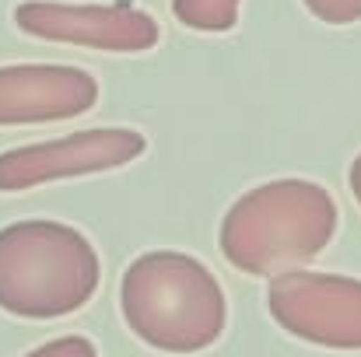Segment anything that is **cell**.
Returning a JSON list of instances; mask_svg holds the SVG:
<instances>
[{
    "label": "cell",
    "instance_id": "obj_1",
    "mask_svg": "<svg viewBox=\"0 0 361 357\" xmlns=\"http://www.w3.org/2000/svg\"><path fill=\"white\" fill-rule=\"evenodd\" d=\"M120 308L130 333L165 354L214 347L228 322L218 277L186 252L158 249L137 256L120 280Z\"/></svg>",
    "mask_w": 361,
    "mask_h": 357
},
{
    "label": "cell",
    "instance_id": "obj_2",
    "mask_svg": "<svg viewBox=\"0 0 361 357\" xmlns=\"http://www.w3.org/2000/svg\"><path fill=\"white\" fill-rule=\"evenodd\" d=\"M337 200L309 179L263 182L221 218V256L249 277H277L316 259L337 235Z\"/></svg>",
    "mask_w": 361,
    "mask_h": 357
},
{
    "label": "cell",
    "instance_id": "obj_3",
    "mask_svg": "<svg viewBox=\"0 0 361 357\" xmlns=\"http://www.w3.org/2000/svg\"><path fill=\"white\" fill-rule=\"evenodd\" d=\"M102 263L88 235L60 221L0 228V308L18 319H63L99 291Z\"/></svg>",
    "mask_w": 361,
    "mask_h": 357
},
{
    "label": "cell",
    "instance_id": "obj_4",
    "mask_svg": "<svg viewBox=\"0 0 361 357\" xmlns=\"http://www.w3.org/2000/svg\"><path fill=\"white\" fill-rule=\"evenodd\" d=\"M267 308L274 322L316 347L361 351V280L341 273L288 270L270 280Z\"/></svg>",
    "mask_w": 361,
    "mask_h": 357
},
{
    "label": "cell",
    "instance_id": "obj_5",
    "mask_svg": "<svg viewBox=\"0 0 361 357\" xmlns=\"http://www.w3.org/2000/svg\"><path fill=\"white\" fill-rule=\"evenodd\" d=\"M144 147H147L144 133L130 126L78 130L60 140L11 147V151H0V193H21V189H35L42 182L71 179V175L113 172L137 161Z\"/></svg>",
    "mask_w": 361,
    "mask_h": 357
},
{
    "label": "cell",
    "instance_id": "obj_6",
    "mask_svg": "<svg viewBox=\"0 0 361 357\" xmlns=\"http://www.w3.org/2000/svg\"><path fill=\"white\" fill-rule=\"evenodd\" d=\"M14 25L46 42H71L106 53H144L161 39L158 21L133 4H56L25 0L14 7Z\"/></svg>",
    "mask_w": 361,
    "mask_h": 357
},
{
    "label": "cell",
    "instance_id": "obj_7",
    "mask_svg": "<svg viewBox=\"0 0 361 357\" xmlns=\"http://www.w3.org/2000/svg\"><path fill=\"white\" fill-rule=\"evenodd\" d=\"M99 102V81L67 63L0 67V126L85 116Z\"/></svg>",
    "mask_w": 361,
    "mask_h": 357
},
{
    "label": "cell",
    "instance_id": "obj_8",
    "mask_svg": "<svg viewBox=\"0 0 361 357\" xmlns=\"http://www.w3.org/2000/svg\"><path fill=\"white\" fill-rule=\"evenodd\" d=\"M242 0H172L176 21L197 32H228L239 21Z\"/></svg>",
    "mask_w": 361,
    "mask_h": 357
},
{
    "label": "cell",
    "instance_id": "obj_9",
    "mask_svg": "<svg viewBox=\"0 0 361 357\" xmlns=\"http://www.w3.org/2000/svg\"><path fill=\"white\" fill-rule=\"evenodd\" d=\"M309 14H316L326 25H355L361 21V0H302Z\"/></svg>",
    "mask_w": 361,
    "mask_h": 357
},
{
    "label": "cell",
    "instance_id": "obj_10",
    "mask_svg": "<svg viewBox=\"0 0 361 357\" xmlns=\"http://www.w3.org/2000/svg\"><path fill=\"white\" fill-rule=\"evenodd\" d=\"M25 357H99V351L88 337H60V340H49V344L35 347Z\"/></svg>",
    "mask_w": 361,
    "mask_h": 357
},
{
    "label": "cell",
    "instance_id": "obj_11",
    "mask_svg": "<svg viewBox=\"0 0 361 357\" xmlns=\"http://www.w3.org/2000/svg\"><path fill=\"white\" fill-rule=\"evenodd\" d=\"M348 182H351V193H355V200L361 203V154L351 161V172H348Z\"/></svg>",
    "mask_w": 361,
    "mask_h": 357
}]
</instances>
